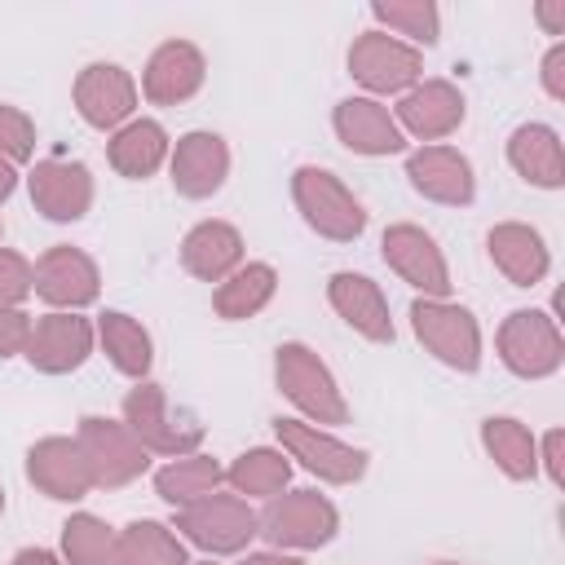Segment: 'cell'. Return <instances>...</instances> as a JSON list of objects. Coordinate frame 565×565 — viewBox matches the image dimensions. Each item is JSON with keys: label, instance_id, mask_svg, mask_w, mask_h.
I'll return each instance as SVG.
<instances>
[{"label": "cell", "instance_id": "obj_1", "mask_svg": "<svg viewBox=\"0 0 565 565\" xmlns=\"http://www.w3.org/2000/svg\"><path fill=\"white\" fill-rule=\"evenodd\" d=\"M291 194H296V207H300V216L309 221V230H318V234L331 238V243H353V238L366 230L362 203H358L353 190H349L335 172H327V168H296Z\"/></svg>", "mask_w": 565, "mask_h": 565}, {"label": "cell", "instance_id": "obj_2", "mask_svg": "<svg viewBox=\"0 0 565 565\" xmlns=\"http://www.w3.org/2000/svg\"><path fill=\"white\" fill-rule=\"evenodd\" d=\"M256 525H260L256 534H265L278 552L282 547H322L335 539L340 512L318 490H291V494H274L269 508L256 516Z\"/></svg>", "mask_w": 565, "mask_h": 565}, {"label": "cell", "instance_id": "obj_3", "mask_svg": "<svg viewBox=\"0 0 565 565\" xmlns=\"http://www.w3.org/2000/svg\"><path fill=\"white\" fill-rule=\"evenodd\" d=\"M411 322H415L419 344L437 362H446L455 371H477L481 366V331H477V318L463 305L424 296V300L411 305Z\"/></svg>", "mask_w": 565, "mask_h": 565}, {"label": "cell", "instance_id": "obj_4", "mask_svg": "<svg viewBox=\"0 0 565 565\" xmlns=\"http://www.w3.org/2000/svg\"><path fill=\"white\" fill-rule=\"evenodd\" d=\"M274 375H278V388L318 424H344L349 419V406L335 388V375L322 366V358L305 344H278V358H274Z\"/></svg>", "mask_w": 565, "mask_h": 565}, {"label": "cell", "instance_id": "obj_5", "mask_svg": "<svg viewBox=\"0 0 565 565\" xmlns=\"http://www.w3.org/2000/svg\"><path fill=\"white\" fill-rule=\"evenodd\" d=\"M177 530L194 547L230 556V552H243L260 525H256V512L247 508L243 494H221L216 490V494H207V499H199L190 508H177Z\"/></svg>", "mask_w": 565, "mask_h": 565}, {"label": "cell", "instance_id": "obj_6", "mask_svg": "<svg viewBox=\"0 0 565 565\" xmlns=\"http://www.w3.org/2000/svg\"><path fill=\"white\" fill-rule=\"evenodd\" d=\"M499 358L512 375L521 380H543L561 366L565 358V340H561V327L539 313V309H516L503 318L499 327Z\"/></svg>", "mask_w": 565, "mask_h": 565}, {"label": "cell", "instance_id": "obj_7", "mask_svg": "<svg viewBox=\"0 0 565 565\" xmlns=\"http://www.w3.org/2000/svg\"><path fill=\"white\" fill-rule=\"evenodd\" d=\"M124 424L154 455H177L181 459L203 441V428L194 419H172L168 393L150 380H137V388L124 397Z\"/></svg>", "mask_w": 565, "mask_h": 565}, {"label": "cell", "instance_id": "obj_8", "mask_svg": "<svg viewBox=\"0 0 565 565\" xmlns=\"http://www.w3.org/2000/svg\"><path fill=\"white\" fill-rule=\"evenodd\" d=\"M75 441L88 459L93 486H128L150 463V450L128 433V424H115V419H102V415H84Z\"/></svg>", "mask_w": 565, "mask_h": 565}, {"label": "cell", "instance_id": "obj_9", "mask_svg": "<svg viewBox=\"0 0 565 565\" xmlns=\"http://www.w3.org/2000/svg\"><path fill=\"white\" fill-rule=\"evenodd\" d=\"M274 433L287 450V459H300L313 477L331 481V486H353L366 472V450L344 446L340 437L322 433L318 424H300V419H274Z\"/></svg>", "mask_w": 565, "mask_h": 565}, {"label": "cell", "instance_id": "obj_10", "mask_svg": "<svg viewBox=\"0 0 565 565\" xmlns=\"http://www.w3.org/2000/svg\"><path fill=\"white\" fill-rule=\"evenodd\" d=\"M349 75L371 93H402V88H415V79L424 75V57L415 44L397 35L366 31L349 49Z\"/></svg>", "mask_w": 565, "mask_h": 565}, {"label": "cell", "instance_id": "obj_11", "mask_svg": "<svg viewBox=\"0 0 565 565\" xmlns=\"http://www.w3.org/2000/svg\"><path fill=\"white\" fill-rule=\"evenodd\" d=\"M380 247H384L388 269H393L402 282L419 287L428 300H446V291H450V269H446V256H441V247L433 243V234H424L419 225H406V221H402V225H388V230H384Z\"/></svg>", "mask_w": 565, "mask_h": 565}, {"label": "cell", "instance_id": "obj_12", "mask_svg": "<svg viewBox=\"0 0 565 565\" xmlns=\"http://www.w3.org/2000/svg\"><path fill=\"white\" fill-rule=\"evenodd\" d=\"M26 362L44 375H66L75 366H84V358L93 353V327L79 313H44L31 322L26 335Z\"/></svg>", "mask_w": 565, "mask_h": 565}, {"label": "cell", "instance_id": "obj_13", "mask_svg": "<svg viewBox=\"0 0 565 565\" xmlns=\"http://www.w3.org/2000/svg\"><path fill=\"white\" fill-rule=\"evenodd\" d=\"M31 269H35V296L49 300V305H57V309H79V305H93L97 300L102 278H97V265L79 247L57 243Z\"/></svg>", "mask_w": 565, "mask_h": 565}, {"label": "cell", "instance_id": "obj_14", "mask_svg": "<svg viewBox=\"0 0 565 565\" xmlns=\"http://www.w3.org/2000/svg\"><path fill=\"white\" fill-rule=\"evenodd\" d=\"M75 106H79L84 124H93V128H119V124H128V115L137 106V84H132V75L124 66L93 62L75 79Z\"/></svg>", "mask_w": 565, "mask_h": 565}, {"label": "cell", "instance_id": "obj_15", "mask_svg": "<svg viewBox=\"0 0 565 565\" xmlns=\"http://www.w3.org/2000/svg\"><path fill=\"white\" fill-rule=\"evenodd\" d=\"M26 185H31V203L49 221H79L93 203V177L75 159H40Z\"/></svg>", "mask_w": 565, "mask_h": 565}, {"label": "cell", "instance_id": "obj_16", "mask_svg": "<svg viewBox=\"0 0 565 565\" xmlns=\"http://www.w3.org/2000/svg\"><path fill=\"white\" fill-rule=\"evenodd\" d=\"M406 177H411V185H415L424 199L446 203V207H463V203H472V194H477L472 163H468L455 146H419V150L406 159Z\"/></svg>", "mask_w": 565, "mask_h": 565}, {"label": "cell", "instance_id": "obj_17", "mask_svg": "<svg viewBox=\"0 0 565 565\" xmlns=\"http://www.w3.org/2000/svg\"><path fill=\"white\" fill-rule=\"evenodd\" d=\"M26 477L49 499H84L93 490V472H88V459H84L75 437L35 441L31 455H26Z\"/></svg>", "mask_w": 565, "mask_h": 565}, {"label": "cell", "instance_id": "obj_18", "mask_svg": "<svg viewBox=\"0 0 565 565\" xmlns=\"http://www.w3.org/2000/svg\"><path fill=\"white\" fill-rule=\"evenodd\" d=\"M331 124H335V137L353 154H397V150H406V132L397 128L388 106H380L375 97H344L335 106Z\"/></svg>", "mask_w": 565, "mask_h": 565}, {"label": "cell", "instance_id": "obj_19", "mask_svg": "<svg viewBox=\"0 0 565 565\" xmlns=\"http://www.w3.org/2000/svg\"><path fill=\"white\" fill-rule=\"evenodd\" d=\"M459 124H463V97L450 79H424L406 88V97L397 102V128H406L419 141H437Z\"/></svg>", "mask_w": 565, "mask_h": 565}, {"label": "cell", "instance_id": "obj_20", "mask_svg": "<svg viewBox=\"0 0 565 565\" xmlns=\"http://www.w3.org/2000/svg\"><path fill=\"white\" fill-rule=\"evenodd\" d=\"M203 71H207L203 66V53L190 40H168V44H159L150 53L146 75H141V93L150 102H159V106H177V102H185V97L199 93Z\"/></svg>", "mask_w": 565, "mask_h": 565}, {"label": "cell", "instance_id": "obj_21", "mask_svg": "<svg viewBox=\"0 0 565 565\" xmlns=\"http://www.w3.org/2000/svg\"><path fill=\"white\" fill-rule=\"evenodd\" d=\"M327 296H331L335 313H340L358 335H366V340H375V344H393L397 331H393V318H388V300H384V291H380L366 274H349V269L331 274Z\"/></svg>", "mask_w": 565, "mask_h": 565}, {"label": "cell", "instance_id": "obj_22", "mask_svg": "<svg viewBox=\"0 0 565 565\" xmlns=\"http://www.w3.org/2000/svg\"><path fill=\"white\" fill-rule=\"evenodd\" d=\"M230 172V150L216 132H185L172 150V185L185 199H207Z\"/></svg>", "mask_w": 565, "mask_h": 565}, {"label": "cell", "instance_id": "obj_23", "mask_svg": "<svg viewBox=\"0 0 565 565\" xmlns=\"http://www.w3.org/2000/svg\"><path fill=\"white\" fill-rule=\"evenodd\" d=\"M181 265L203 282H225L243 265V234L230 221H203L185 234Z\"/></svg>", "mask_w": 565, "mask_h": 565}, {"label": "cell", "instance_id": "obj_24", "mask_svg": "<svg viewBox=\"0 0 565 565\" xmlns=\"http://www.w3.org/2000/svg\"><path fill=\"white\" fill-rule=\"evenodd\" d=\"M490 260L499 265V274L512 282V287H534L543 274H547V243L539 230L521 225V221H503L490 230Z\"/></svg>", "mask_w": 565, "mask_h": 565}, {"label": "cell", "instance_id": "obj_25", "mask_svg": "<svg viewBox=\"0 0 565 565\" xmlns=\"http://www.w3.org/2000/svg\"><path fill=\"white\" fill-rule=\"evenodd\" d=\"M508 159L530 185L556 190L565 181V150H561V137L547 124H521L508 137Z\"/></svg>", "mask_w": 565, "mask_h": 565}, {"label": "cell", "instance_id": "obj_26", "mask_svg": "<svg viewBox=\"0 0 565 565\" xmlns=\"http://www.w3.org/2000/svg\"><path fill=\"white\" fill-rule=\"evenodd\" d=\"M168 159V132L154 119H128L115 137H110V168L119 177H150L159 163Z\"/></svg>", "mask_w": 565, "mask_h": 565}, {"label": "cell", "instance_id": "obj_27", "mask_svg": "<svg viewBox=\"0 0 565 565\" xmlns=\"http://www.w3.org/2000/svg\"><path fill=\"white\" fill-rule=\"evenodd\" d=\"M221 481H225V468L216 459H207V455H181V459H172V463H163L154 472V490L172 508H190V503L216 494Z\"/></svg>", "mask_w": 565, "mask_h": 565}, {"label": "cell", "instance_id": "obj_28", "mask_svg": "<svg viewBox=\"0 0 565 565\" xmlns=\"http://www.w3.org/2000/svg\"><path fill=\"white\" fill-rule=\"evenodd\" d=\"M274 287H278V274H274V265H238L221 287H216V296H212V305H216V313L221 318H230V322H238V318H252V313H260L265 305H269V296H274Z\"/></svg>", "mask_w": 565, "mask_h": 565}, {"label": "cell", "instance_id": "obj_29", "mask_svg": "<svg viewBox=\"0 0 565 565\" xmlns=\"http://www.w3.org/2000/svg\"><path fill=\"white\" fill-rule=\"evenodd\" d=\"M97 340H102L106 358L115 362V371H124V375H132V380H141V375L150 371V358H154V353H150V331H146L137 318H128V313H119V309L102 313Z\"/></svg>", "mask_w": 565, "mask_h": 565}, {"label": "cell", "instance_id": "obj_30", "mask_svg": "<svg viewBox=\"0 0 565 565\" xmlns=\"http://www.w3.org/2000/svg\"><path fill=\"white\" fill-rule=\"evenodd\" d=\"M481 441H486L490 459L503 468V477L525 481V477L539 472V446H534V433H530L525 424H516V419H508V415L486 419V424H481Z\"/></svg>", "mask_w": 565, "mask_h": 565}, {"label": "cell", "instance_id": "obj_31", "mask_svg": "<svg viewBox=\"0 0 565 565\" xmlns=\"http://www.w3.org/2000/svg\"><path fill=\"white\" fill-rule=\"evenodd\" d=\"M115 565H190L181 539L159 521H132L115 534Z\"/></svg>", "mask_w": 565, "mask_h": 565}, {"label": "cell", "instance_id": "obj_32", "mask_svg": "<svg viewBox=\"0 0 565 565\" xmlns=\"http://www.w3.org/2000/svg\"><path fill=\"white\" fill-rule=\"evenodd\" d=\"M291 477V463L282 450H269V446H256L247 455H238L230 468H225V481L234 486V494H260V499H274Z\"/></svg>", "mask_w": 565, "mask_h": 565}, {"label": "cell", "instance_id": "obj_33", "mask_svg": "<svg viewBox=\"0 0 565 565\" xmlns=\"http://www.w3.org/2000/svg\"><path fill=\"white\" fill-rule=\"evenodd\" d=\"M62 552L66 565H115V530L102 516L79 512L62 525Z\"/></svg>", "mask_w": 565, "mask_h": 565}, {"label": "cell", "instance_id": "obj_34", "mask_svg": "<svg viewBox=\"0 0 565 565\" xmlns=\"http://www.w3.org/2000/svg\"><path fill=\"white\" fill-rule=\"evenodd\" d=\"M371 13L384 26H393L397 35L415 40V44H437V9L424 4V0H411V4H375Z\"/></svg>", "mask_w": 565, "mask_h": 565}, {"label": "cell", "instance_id": "obj_35", "mask_svg": "<svg viewBox=\"0 0 565 565\" xmlns=\"http://www.w3.org/2000/svg\"><path fill=\"white\" fill-rule=\"evenodd\" d=\"M35 291V269L26 256L0 247V309H18Z\"/></svg>", "mask_w": 565, "mask_h": 565}, {"label": "cell", "instance_id": "obj_36", "mask_svg": "<svg viewBox=\"0 0 565 565\" xmlns=\"http://www.w3.org/2000/svg\"><path fill=\"white\" fill-rule=\"evenodd\" d=\"M35 150V124L18 106H0V159L22 163Z\"/></svg>", "mask_w": 565, "mask_h": 565}, {"label": "cell", "instance_id": "obj_37", "mask_svg": "<svg viewBox=\"0 0 565 565\" xmlns=\"http://www.w3.org/2000/svg\"><path fill=\"white\" fill-rule=\"evenodd\" d=\"M26 335H31V318L22 309H0V358L22 353Z\"/></svg>", "mask_w": 565, "mask_h": 565}, {"label": "cell", "instance_id": "obj_38", "mask_svg": "<svg viewBox=\"0 0 565 565\" xmlns=\"http://www.w3.org/2000/svg\"><path fill=\"white\" fill-rule=\"evenodd\" d=\"M561 66H565V44H556V49L543 57V84H547V93H552L556 102L565 97V71H561Z\"/></svg>", "mask_w": 565, "mask_h": 565}, {"label": "cell", "instance_id": "obj_39", "mask_svg": "<svg viewBox=\"0 0 565 565\" xmlns=\"http://www.w3.org/2000/svg\"><path fill=\"white\" fill-rule=\"evenodd\" d=\"M539 22H543L552 35H565V0H543V4H539Z\"/></svg>", "mask_w": 565, "mask_h": 565}, {"label": "cell", "instance_id": "obj_40", "mask_svg": "<svg viewBox=\"0 0 565 565\" xmlns=\"http://www.w3.org/2000/svg\"><path fill=\"white\" fill-rule=\"evenodd\" d=\"M543 459H547L552 481H561V477H565V472H561V428H552V433H547V441H543Z\"/></svg>", "mask_w": 565, "mask_h": 565}, {"label": "cell", "instance_id": "obj_41", "mask_svg": "<svg viewBox=\"0 0 565 565\" xmlns=\"http://www.w3.org/2000/svg\"><path fill=\"white\" fill-rule=\"evenodd\" d=\"M9 565H62V561H57L49 547H22V552H18Z\"/></svg>", "mask_w": 565, "mask_h": 565}, {"label": "cell", "instance_id": "obj_42", "mask_svg": "<svg viewBox=\"0 0 565 565\" xmlns=\"http://www.w3.org/2000/svg\"><path fill=\"white\" fill-rule=\"evenodd\" d=\"M243 565H305V561H296V556H282V552H256V556H247Z\"/></svg>", "mask_w": 565, "mask_h": 565}, {"label": "cell", "instance_id": "obj_43", "mask_svg": "<svg viewBox=\"0 0 565 565\" xmlns=\"http://www.w3.org/2000/svg\"><path fill=\"white\" fill-rule=\"evenodd\" d=\"M13 185H18V172H13V163H9V159H0V199H9V194H13Z\"/></svg>", "mask_w": 565, "mask_h": 565}, {"label": "cell", "instance_id": "obj_44", "mask_svg": "<svg viewBox=\"0 0 565 565\" xmlns=\"http://www.w3.org/2000/svg\"><path fill=\"white\" fill-rule=\"evenodd\" d=\"M0 512H4V490H0Z\"/></svg>", "mask_w": 565, "mask_h": 565}, {"label": "cell", "instance_id": "obj_45", "mask_svg": "<svg viewBox=\"0 0 565 565\" xmlns=\"http://www.w3.org/2000/svg\"><path fill=\"white\" fill-rule=\"evenodd\" d=\"M441 565H455V561H441Z\"/></svg>", "mask_w": 565, "mask_h": 565}, {"label": "cell", "instance_id": "obj_46", "mask_svg": "<svg viewBox=\"0 0 565 565\" xmlns=\"http://www.w3.org/2000/svg\"><path fill=\"white\" fill-rule=\"evenodd\" d=\"M203 565H212V561H203Z\"/></svg>", "mask_w": 565, "mask_h": 565}, {"label": "cell", "instance_id": "obj_47", "mask_svg": "<svg viewBox=\"0 0 565 565\" xmlns=\"http://www.w3.org/2000/svg\"><path fill=\"white\" fill-rule=\"evenodd\" d=\"M0 230H4V225H0Z\"/></svg>", "mask_w": 565, "mask_h": 565}]
</instances>
